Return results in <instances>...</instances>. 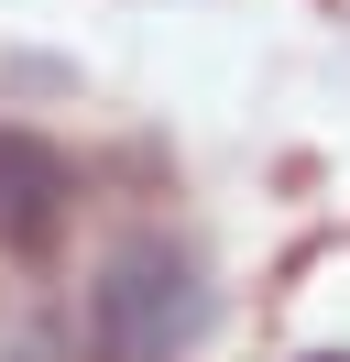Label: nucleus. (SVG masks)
I'll use <instances>...</instances> for the list:
<instances>
[{"label": "nucleus", "instance_id": "f257e3e1", "mask_svg": "<svg viewBox=\"0 0 350 362\" xmlns=\"http://www.w3.org/2000/svg\"><path fill=\"white\" fill-rule=\"evenodd\" d=\"M208 340V264L164 230H131L88 274V351L99 362H186Z\"/></svg>", "mask_w": 350, "mask_h": 362}, {"label": "nucleus", "instance_id": "7ed1b4c3", "mask_svg": "<svg viewBox=\"0 0 350 362\" xmlns=\"http://www.w3.org/2000/svg\"><path fill=\"white\" fill-rule=\"evenodd\" d=\"M318 362H339V351H318Z\"/></svg>", "mask_w": 350, "mask_h": 362}, {"label": "nucleus", "instance_id": "f03ea898", "mask_svg": "<svg viewBox=\"0 0 350 362\" xmlns=\"http://www.w3.org/2000/svg\"><path fill=\"white\" fill-rule=\"evenodd\" d=\"M55 209H66V165H55V143H33V132H11V121H0V242L55 230Z\"/></svg>", "mask_w": 350, "mask_h": 362}]
</instances>
